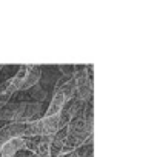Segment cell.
I'll list each match as a JSON object with an SVG mask.
<instances>
[{"instance_id": "obj_1", "label": "cell", "mask_w": 157, "mask_h": 157, "mask_svg": "<svg viewBox=\"0 0 157 157\" xmlns=\"http://www.w3.org/2000/svg\"><path fill=\"white\" fill-rule=\"evenodd\" d=\"M94 131V111L91 106H86L83 109V114L72 119L66 125V145L63 155H68L69 152L75 151L78 146H82L88 137L93 136Z\"/></svg>"}, {"instance_id": "obj_2", "label": "cell", "mask_w": 157, "mask_h": 157, "mask_svg": "<svg viewBox=\"0 0 157 157\" xmlns=\"http://www.w3.org/2000/svg\"><path fill=\"white\" fill-rule=\"evenodd\" d=\"M43 105L37 102H10L0 109V122L26 123L40 119Z\"/></svg>"}, {"instance_id": "obj_3", "label": "cell", "mask_w": 157, "mask_h": 157, "mask_svg": "<svg viewBox=\"0 0 157 157\" xmlns=\"http://www.w3.org/2000/svg\"><path fill=\"white\" fill-rule=\"evenodd\" d=\"M66 125L62 122V119L57 116L52 117H40L33 122L25 123V134L23 137H42V136H54L57 131L65 128Z\"/></svg>"}, {"instance_id": "obj_4", "label": "cell", "mask_w": 157, "mask_h": 157, "mask_svg": "<svg viewBox=\"0 0 157 157\" xmlns=\"http://www.w3.org/2000/svg\"><path fill=\"white\" fill-rule=\"evenodd\" d=\"M23 134H25V123H5L0 128V148L13 139L23 137Z\"/></svg>"}, {"instance_id": "obj_5", "label": "cell", "mask_w": 157, "mask_h": 157, "mask_svg": "<svg viewBox=\"0 0 157 157\" xmlns=\"http://www.w3.org/2000/svg\"><path fill=\"white\" fill-rule=\"evenodd\" d=\"M65 145H66V126L62 128L60 131H57V132L51 137L49 157H60V155H63Z\"/></svg>"}, {"instance_id": "obj_6", "label": "cell", "mask_w": 157, "mask_h": 157, "mask_svg": "<svg viewBox=\"0 0 157 157\" xmlns=\"http://www.w3.org/2000/svg\"><path fill=\"white\" fill-rule=\"evenodd\" d=\"M22 149H25L23 139L22 137L13 139V140L6 142L2 148H0V157H16V154Z\"/></svg>"}, {"instance_id": "obj_7", "label": "cell", "mask_w": 157, "mask_h": 157, "mask_svg": "<svg viewBox=\"0 0 157 157\" xmlns=\"http://www.w3.org/2000/svg\"><path fill=\"white\" fill-rule=\"evenodd\" d=\"M66 102H68V100H66V97H65L63 94L56 93V94L52 96V99H51L49 105H48V109H46V113H45V117L57 116V114L62 111V108L65 106V103H66Z\"/></svg>"}, {"instance_id": "obj_8", "label": "cell", "mask_w": 157, "mask_h": 157, "mask_svg": "<svg viewBox=\"0 0 157 157\" xmlns=\"http://www.w3.org/2000/svg\"><path fill=\"white\" fill-rule=\"evenodd\" d=\"M57 69L62 72V75H65V77H72L74 65H59V68H57Z\"/></svg>"}, {"instance_id": "obj_9", "label": "cell", "mask_w": 157, "mask_h": 157, "mask_svg": "<svg viewBox=\"0 0 157 157\" xmlns=\"http://www.w3.org/2000/svg\"><path fill=\"white\" fill-rule=\"evenodd\" d=\"M0 71H2V66H0Z\"/></svg>"}]
</instances>
